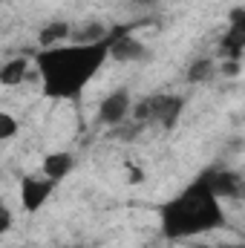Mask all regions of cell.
<instances>
[{"label": "cell", "instance_id": "cell-1", "mask_svg": "<svg viewBox=\"0 0 245 248\" xmlns=\"http://www.w3.org/2000/svg\"><path fill=\"white\" fill-rule=\"evenodd\" d=\"M107 61L104 44H72L49 46L38 52V75L46 98H78L92 75Z\"/></svg>", "mask_w": 245, "mask_h": 248}, {"label": "cell", "instance_id": "cell-2", "mask_svg": "<svg viewBox=\"0 0 245 248\" xmlns=\"http://www.w3.org/2000/svg\"><path fill=\"white\" fill-rule=\"evenodd\" d=\"M159 214H162V234L168 240L208 234V231H214L225 222L219 199L208 190V185L202 179H196L182 196L170 199Z\"/></svg>", "mask_w": 245, "mask_h": 248}, {"label": "cell", "instance_id": "cell-3", "mask_svg": "<svg viewBox=\"0 0 245 248\" xmlns=\"http://www.w3.org/2000/svg\"><path fill=\"white\" fill-rule=\"evenodd\" d=\"M144 104H147V119H156L165 127H173L184 107V98H179V95H153Z\"/></svg>", "mask_w": 245, "mask_h": 248}, {"label": "cell", "instance_id": "cell-4", "mask_svg": "<svg viewBox=\"0 0 245 248\" xmlns=\"http://www.w3.org/2000/svg\"><path fill=\"white\" fill-rule=\"evenodd\" d=\"M52 187H55V182H49V179L23 176V182H20V202H23V211L35 214L38 208H44V202L49 199Z\"/></svg>", "mask_w": 245, "mask_h": 248}, {"label": "cell", "instance_id": "cell-5", "mask_svg": "<svg viewBox=\"0 0 245 248\" xmlns=\"http://www.w3.org/2000/svg\"><path fill=\"white\" fill-rule=\"evenodd\" d=\"M202 182L208 185V190L219 199H228V196H240V190H243V179H240V173H234V170H211V173H205L202 176Z\"/></svg>", "mask_w": 245, "mask_h": 248}, {"label": "cell", "instance_id": "cell-6", "mask_svg": "<svg viewBox=\"0 0 245 248\" xmlns=\"http://www.w3.org/2000/svg\"><path fill=\"white\" fill-rule=\"evenodd\" d=\"M127 113H130V93H127V90L110 93V95L101 101V107H98V119L104 124H119Z\"/></svg>", "mask_w": 245, "mask_h": 248}, {"label": "cell", "instance_id": "cell-7", "mask_svg": "<svg viewBox=\"0 0 245 248\" xmlns=\"http://www.w3.org/2000/svg\"><path fill=\"white\" fill-rule=\"evenodd\" d=\"M144 44H138L130 32H124L122 38H116L110 46H107V55L113 58V61H141L144 58Z\"/></svg>", "mask_w": 245, "mask_h": 248}, {"label": "cell", "instance_id": "cell-8", "mask_svg": "<svg viewBox=\"0 0 245 248\" xmlns=\"http://www.w3.org/2000/svg\"><path fill=\"white\" fill-rule=\"evenodd\" d=\"M41 170L46 173V179L49 182H61L63 176H69V170H72V156L69 153H49L46 159H44V165H41Z\"/></svg>", "mask_w": 245, "mask_h": 248}, {"label": "cell", "instance_id": "cell-9", "mask_svg": "<svg viewBox=\"0 0 245 248\" xmlns=\"http://www.w3.org/2000/svg\"><path fill=\"white\" fill-rule=\"evenodd\" d=\"M26 66H29L26 58H15V61L3 63V66H0V84H3V87H15V84H20V81L26 78Z\"/></svg>", "mask_w": 245, "mask_h": 248}, {"label": "cell", "instance_id": "cell-10", "mask_svg": "<svg viewBox=\"0 0 245 248\" xmlns=\"http://www.w3.org/2000/svg\"><path fill=\"white\" fill-rule=\"evenodd\" d=\"M69 35V26L63 23V20H55V23H49L41 35H38V44H41V49H49V46H61V41Z\"/></svg>", "mask_w": 245, "mask_h": 248}, {"label": "cell", "instance_id": "cell-11", "mask_svg": "<svg viewBox=\"0 0 245 248\" xmlns=\"http://www.w3.org/2000/svg\"><path fill=\"white\" fill-rule=\"evenodd\" d=\"M211 72H214V61H211V58H199V61L190 63V69H187V81H190V84H196V81H208Z\"/></svg>", "mask_w": 245, "mask_h": 248}, {"label": "cell", "instance_id": "cell-12", "mask_svg": "<svg viewBox=\"0 0 245 248\" xmlns=\"http://www.w3.org/2000/svg\"><path fill=\"white\" fill-rule=\"evenodd\" d=\"M104 35H107V26H101V23H90L87 29H81V32L75 35V44H101Z\"/></svg>", "mask_w": 245, "mask_h": 248}, {"label": "cell", "instance_id": "cell-13", "mask_svg": "<svg viewBox=\"0 0 245 248\" xmlns=\"http://www.w3.org/2000/svg\"><path fill=\"white\" fill-rule=\"evenodd\" d=\"M15 136H17V119L9 113H0V141L15 139Z\"/></svg>", "mask_w": 245, "mask_h": 248}, {"label": "cell", "instance_id": "cell-14", "mask_svg": "<svg viewBox=\"0 0 245 248\" xmlns=\"http://www.w3.org/2000/svg\"><path fill=\"white\" fill-rule=\"evenodd\" d=\"M12 228V211L6 205H0V234H6Z\"/></svg>", "mask_w": 245, "mask_h": 248}, {"label": "cell", "instance_id": "cell-15", "mask_svg": "<svg viewBox=\"0 0 245 248\" xmlns=\"http://www.w3.org/2000/svg\"><path fill=\"white\" fill-rule=\"evenodd\" d=\"M222 72L225 75H240V61H222Z\"/></svg>", "mask_w": 245, "mask_h": 248}, {"label": "cell", "instance_id": "cell-16", "mask_svg": "<svg viewBox=\"0 0 245 248\" xmlns=\"http://www.w3.org/2000/svg\"><path fill=\"white\" fill-rule=\"evenodd\" d=\"M127 170H130V173H127V179H130V182H133V185H136V182H141V179H144V173H141V170H138V168H127Z\"/></svg>", "mask_w": 245, "mask_h": 248}, {"label": "cell", "instance_id": "cell-17", "mask_svg": "<svg viewBox=\"0 0 245 248\" xmlns=\"http://www.w3.org/2000/svg\"><path fill=\"white\" fill-rule=\"evenodd\" d=\"M202 248H243V246H202Z\"/></svg>", "mask_w": 245, "mask_h": 248}, {"label": "cell", "instance_id": "cell-18", "mask_svg": "<svg viewBox=\"0 0 245 248\" xmlns=\"http://www.w3.org/2000/svg\"><path fill=\"white\" fill-rule=\"evenodd\" d=\"M69 248H84V246H69Z\"/></svg>", "mask_w": 245, "mask_h": 248}, {"label": "cell", "instance_id": "cell-19", "mask_svg": "<svg viewBox=\"0 0 245 248\" xmlns=\"http://www.w3.org/2000/svg\"><path fill=\"white\" fill-rule=\"evenodd\" d=\"M141 3H147V0H141Z\"/></svg>", "mask_w": 245, "mask_h": 248}]
</instances>
